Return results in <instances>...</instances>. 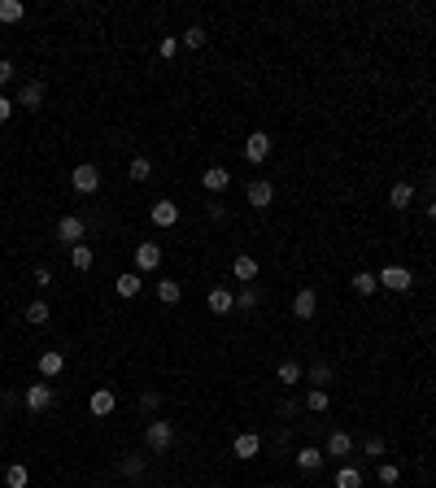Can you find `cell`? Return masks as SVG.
<instances>
[{"instance_id":"obj_25","label":"cell","mask_w":436,"mask_h":488,"mask_svg":"<svg viewBox=\"0 0 436 488\" xmlns=\"http://www.w3.org/2000/svg\"><path fill=\"white\" fill-rule=\"evenodd\" d=\"M92 262H96V257H92V249H88V244H74V249H70V266H74L79 275H83V270H92Z\"/></svg>"},{"instance_id":"obj_17","label":"cell","mask_w":436,"mask_h":488,"mask_svg":"<svg viewBox=\"0 0 436 488\" xmlns=\"http://www.w3.org/2000/svg\"><path fill=\"white\" fill-rule=\"evenodd\" d=\"M205 305H209L214 314H232V310H236V297H232L227 288H214V292L205 297Z\"/></svg>"},{"instance_id":"obj_15","label":"cell","mask_w":436,"mask_h":488,"mask_svg":"<svg viewBox=\"0 0 436 488\" xmlns=\"http://www.w3.org/2000/svg\"><path fill=\"white\" fill-rule=\"evenodd\" d=\"M232 275H236V279H240V284H253V279H257V257H249V253H240V257H236V262H232Z\"/></svg>"},{"instance_id":"obj_20","label":"cell","mask_w":436,"mask_h":488,"mask_svg":"<svg viewBox=\"0 0 436 488\" xmlns=\"http://www.w3.org/2000/svg\"><path fill=\"white\" fill-rule=\"evenodd\" d=\"M201 184H205V192H223V188L232 184V174L223 170V166H209V170L201 174Z\"/></svg>"},{"instance_id":"obj_8","label":"cell","mask_w":436,"mask_h":488,"mask_svg":"<svg viewBox=\"0 0 436 488\" xmlns=\"http://www.w3.org/2000/svg\"><path fill=\"white\" fill-rule=\"evenodd\" d=\"M232 453H236V458H240V462H253V458H257V453H262V441H257V436H253V432H240V436H236V441H232Z\"/></svg>"},{"instance_id":"obj_41","label":"cell","mask_w":436,"mask_h":488,"mask_svg":"<svg viewBox=\"0 0 436 488\" xmlns=\"http://www.w3.org/2000/svg\"><path fill=\"white\" fill-rule=\"evenodd\" d=\"M13 105H18V101H9V96H5V92H0V122H9V113H13Z\"/></svg>"},{"instance_id":"obj_28","label":"cell","mask_w":436,"mask_h":488,"mask_svg":"<svg viewBox=\"0 0 436 488\" xmlns=\"http://www.w3.org/2000/svg\"><path fill=\"white\" fill-rule=\"evenodd\" d=\"M376 288H380V279H376L371 270H358V275H353V292H358V297H371Z\"/></svg>"},{"instance_id":"obj_42","label":"cell","mask_w":436,"mask_h":488,"mask_svg":"<svg viewBox=\"0 0 436 488\" xmlns=\"http://www.w3.org/2000/svg\"><path fill=\"white\" fill-rule=\"evenodd\" d=\"M35 284H40V288H48V284H53V270L40 266V270H35Z\"/></svg>"},{"instance_id":"obj_30","label":"cell","mask_w":436,"mask_h":488,"mask_svg":"<svg viewBox=\"0 0 436 488\" xmlns=\"http://www.w3.org/2000/svg\"><path fill=\"white\" fill-rule=\"evenodd\" d=\"M305 405H310L314 414H323L332 405V397H328V388H310V397H305Z\"/></svg>"},{"instance_id":"obj_34","label":"cell","mask_w":436,"mask_h":488,"mask_svg":"<svg viewBox=\"0 0 436 488\" xmlns=\"http://www.w3.org/2000/svg\"><path fill=\"white\" fill-rule=\"evenodd\" d=\"M205 40H209V35H205V26H188V31H184V48H201Z\"/></svg>"},{"instance_id":"obj_21","label":"cell","mask_w":436,"mask_h":488,"mask_svg":"<svg viewBox=\"0 0 436 488\" xmlns=\"http://www.w3.org/2000/svg\"><path fill=\"white\" fill-rule=\"evenodd\" d=\"M22 18H26V5H22V0H0V22H5V26L22 22Z\"/></svg>"},{"instance_id":"obj_37","label":"cell","mask_w":436,"mask_h":488,"mask_svg":"<svg viewBox=\"0 0 436 488\" xmlns=\"http://www.w3.org/2000/svg\"><path fill=\"white\" fill-rule=\"evenodd\" d=\"M157 53H161V57H175V53H179V40H175V35H161Z\"/></svg>"},{"instance_id":"obj_18","label":"cell","mask_w":436,"mask_h":488,"mask_svg":"<svg viewBox=\"0 0 436 488\" xmlns=\"http://www.w3.org/2000/svg\"><path fill=\"white\" fill-rule=\"evenodd\" d=\"M18 105H22V109H40V105H44V83H40V79H35V83H22Z\"/></svg>"},{"instance_id":"obj_6","label":"cell","mask_w":436,"mask_h":488,"mask_svg":"<svg viewBox=\"0 0 436 488\" xmlns=\"http://www.w3.org/2000/svg\"><path fill=\"white\" fill-rule=\"evenodd\" d=\"M293 314H297L301 323H310V318L318 314V292H314V288H301L297 297H293Z\"/></svg>"},{"instance_id":"obj_36","label":"cell","mask_w":436,"mask_h":488,"mask_svg":"<svg viewBox=\"0 0 436 488\" xmlns=\"http://www.w3.org/2000/svg\"><path fill=\"white\" fill-rule=\"evenodd\" d=\"M380 480H384V484H397V480H401V466H397V462H380Z\"/></svg>"},{"instance_id":"obj_4","label":"cell","mask_w":436,"mask_h":488,"mask_svg":"<svg viewBox=\"0 0 436 488\" xmlns=\"http://www.w3.org/2000/svg\"><path fill=\"white\" fill-rule=\"evenodd\" d=\"M376 279H380V288H389V292H406V288L414 284V275H410L406 266H384Z\"/></svg>"},{"instance_id":"obj_38","label":"cell","mask_w":436,"mask_h":488,"mask_svg":"<svg viewBox=\"0 0 436 488\" xmlns=\"http://www.w3.org/2000/svg\"><path fill=\"white\" fill-rule=\"evenodd\" d=\"M362 449H366V458H384V436H371Z\"/></svg>"},{"instance_id":"obj_3","label":"cell","mask_w":436,"mask_h":488,"mask_svg":"<svg viewBox=\"0 0 436 488\" xmlns=\"http://www.w3.org/2000/svg\"><path fill=\"white\" fill-rule=\"evenodd\" d=\"M83 231H88V222L79 218V214L57 218V240H61V244H70V249H74V244H83Z\"/></svg>"},{"instance_id":"obj_10","label":"cell","mask_w":436,"mask_h":488,"mask_svg":"<svg viewBox=\"0 0 436 488\" xmlns=\"http://www.w3.org/2000/svg\"><path fill=\"white\" fill-rule=\"evenodd\" d=\"M48 405H53V388H48V384H31L26 388V410L31 414H44Z\"/></svg>"},{"instance_id":"obj_22","label":"cell","mask_w":436,"mask_h":488,"mask_svg":"<svg viewBox=\"0 0 436 488\" xmlns=\"http://www.w3.org/2000/svg\"><path fill=\"white\" fill-rule=\"evenodd\" d=\"M323 458H328V453H323V449H314V445L297 449V466H301V471H318V466H323Z\"/></svg>"},{"instance_id":"obj_40","label":"cell","mask_w":436,"mask_h":488,"mask_svg":"<svg viewBox=\"0 0 436 488\" xmlns=\"http://www.w3.org/2000/svg\"><path fill=\"white\" fill-rule=\"evenodd\" d=\"M9 79H13V61H9V57H0V88H5Z\"/></svg>"},{"instance_id":"obj_5","label":"cell","mask_w":436,"mask_h":488,"mask_svg":"<svg viewBox=\"0 0 436 488\" xmlns=\"http://www.w3.org/2000/svg\"><path fill=\"white\" fill-rule=\"evenodd\" d=\"M266 157H271V136L266 131H253L245 140V161H249V166H262Z\"/></svg>"},{"instance_id":"obj_19","label":"cell","mask_w":436,"mask_h":488,"mask_svg":"<svg viewBox=\"0 0 436 488\" xmlns=\"http://www.w3.org/2000/svg\"><path fill=\"white\" fill-rule=\"evenodd\" d=\"M410 201H414V184H393L389 188V205L393 209H410Z\"/></svg>"},{"instance_id":"obj_26","label":"cell","mask_w":436,"mask_h":488,"mask_svg":"<svg viewBox=\"0 0 436 488\" xmlns=\"http://www.w3.org/2000/svg\"><path fill=\"white\" fill-rule=\"evenodd\" d=\"M118 471H122L127 480H140L144 475V453H127V458L118 462Z\"/></svg>"},{"instance_id":"obj_35","label":"cell","mask_w":436,"mask_h":488,"mask_svg":"<svg viewBox=\"0 0 436 488\" xmlns=\"http://www.w3.org/2000/svg\"><path fill=\"white\" fill-rule=\"evenodd\" d=\"M310 380H314V388L332 384V366H328V362H314V366H310Z\"/></svg>"},{"instance_id":"obj_14","label":"cell","mask_w":436,"mask_h":488,"mask_svg":"<svg viewBox=\"0 0 436 488\" xmlns=\"http://www.w3.org/2000/svg\"><path fill=\"white\" fill-rule=\"evenodd\" d=\"M149 218H153L157 227H175V222H179V205H175V201H157V205L149 209Z\"/></svg>"},{"instance_id":"obj_29","label":"cell","mask_w":436,"mask_h":488,"mask_svg":"<svg viewBox=\"0 0 436 488\" xmlns=\"http://www.w3.org/2000/svg\"><path fill=\"white\" fill-rule=\"evenodd\" d=\"M336 488H362V471L358 466H341L336 471Z\"/></svg>"},{"instance_id":"obj_39","label":"cell","mask_w":436,"mask_h":488,"mask_svg":"<svg viewBox=\"0 0 436 488\" xmlns=\"http://www.w3.org/2000/svg\"><path fill=\"white\" fill-rule=\"evenodd\" d=\"M157 405H161V397H157V393H144V397H140V410H144V414H153Z\"/></svg>"},{"instance_id":"obj_27","label":"cell","mask_w":436,"mask_h":488,"mask_svg":"<svg viewBox=\"0 0 436 488\" xmlns=\"http://www.w3.org/2000/svg\"><path fill=\"white\" fill-rule=\"evenodd\" d=\"M48 314H53V310H48V301H31L26 310H22V318H26V323H35V327H44Z\"/></svg>"},{"instance_id":"obj_24","label":"cell","mask_w":436,"mask_h":488,"mask_svg":"<svg viewBox=\"0 0 436 488\" xmlns=\"http://www.w3.org/2000/svg\"><path fill=\"white\" fill-rule=\"evenodd\" d=\"M184 297V288H179V279H161L157 284V301L161 305H175V301H179Z\"/></svg>"},{"instance_id":"obj_9","label":"cell","mask_w":436,"mask_h":488,"mask_svg":"<svg viewBox=\"0 0 436 488\" xmlns=\"http://www.w3.org/2000/svg\"><path fill=\"white\" fill-rule=\"evenodd\" d=\"M157 266H161V244L153 240L136 244V270H157Z\"/></svg>"},{"instance_id":"obj_11","label":"cell","mask_w":436,"mask_h":488,"mask_svg":"<svg viewBox=\"0 0 436 488\" xmlns=\"http://www.w3.org/2000/svg\"><path fill=\"white\" fill-rule=\"evenodd\" d=\"M245 197H249V205H253V209H266L271 201H275V188H271L266 179H253V184L245 188Z\"/></svg>"},{"instance_id":"obj_13","label":"cell","mask_w":436,"mask_h":488,"mask_svg":"<svg viewBox=\"0 0 436 488\" xmlns=\"http://www.w3.org/2000/svg\"><path fill=\"white\" fill-rule=\"evenodd\" d=\"M140 288H144L140 270H122L118 279H114V292H118V297H127V301H131V297H140Z\"/></svg>"},{"instance_id":"obj_16","label":"cell","mask_w":436,"mask_h":488,"mask_svg":"<svg viewBox=\"0 0 436 488\" xmlns=\"http://www.w3.org/2000/svg\"><path fill=\"white\" fill-rule=\"evenodd\" d=\"M353 453V436L349 432H332L328 436V458H349Z\"/></svg>"},{"instance_id":"obj_23","label":"cell","mask_w":436,"mask_h":488,"mask_svg":"<svg viewBox=\"0 0 436 488\" xmlns=\"http://www.w3.org/2000/svg\"><path fill=\"white\" fill-rule=\"evenodd\" d=\"M5 484H9V488H26V484H31V471H26L22 462H9V466H5Z\"/></svg>"},{"instance_id":"obj_31","label":"cell","mask_w":436,"mask_h":488,"mask_svg":"<svg viewBox=\"0 0 436 488\" xmlns=\"http://www.w3.org/2000/svg\"><path fill=\"white\" fill-rule=\"evenodd\" d=\"M127 174H131L136 184H144V179L153 174V161H149V157H136V161H131V170H127Z\"/></svg>"},{"instance_id":"obj_7","label":"cell","mask_w":436,"mask_h":488,"mask_svg":"<svg viewBox=\"0 0 436 488\" xmlns=\"http://www.w3.org/2000/svg\"><path fill=\"white\" fill-rule=\"evenodd\" d=\"M35 366H40V375H44V380H57L61 371H66V353H57V349H44V353L35 357Z\"/></svg>"},{"instance_id":"obj_1","label":"cell","mask_w":436,"mask_h":488,"mask_svg":"<svg viewBox=\"0 0 436 488\" xmlns=\"http://www.w3.org/2000/svg\"><path fill=\"white\" fill-rule=\"evenodd\" d=\"M175 445V428L166 418H149V428H144V449L149 453H170Z\"/></svg>"},{"instance_id":"obj_2","label":"cell","mask_w":436,"mask_h":488,"mask_svg":"<svg viewBox=\"0 0 436 488\" xmlns=\"http://www.w3.org/2000/svg\"><path fill=\"white\" fill-rule=\"evenodd\" d=\"M70 188L79 192V197H92V192L101 188V170H96L92 161H79V166L70 170Z\"/></svg>"},{"instance_id":"obj_43","label":"cell","mask_w":436,"mask_h":488,"mask_svg":"<svg viewBox=\"0 0 436 488\" xmlns=\"http://www.w3.org/2000/svg\"><path fill=\"white\" fill-rule=\"evenodd\" d=\"M428 218H432V222H436V197H432V205H428Z\"/></svg>"},{"instance_id":"obj_12","label":"cell","mask_w":436,"mask_h":488,"mask_svg":"<svg viewBox=\"0 0 436 488\" xmlns=\"http://www.w3.org/2000/svg\"><path fill=\"white\" fill-rule=\"evenodd\" d=\"M88 410L96 418H105V414H114V388H96V393L88 397Z\"/></svg>"},{"instance_id":"obj_33","label":"cell","mask_w":436,"mask_h":488,"mask_svg":"<svg viewBox=\"0 0 436 488\" xmlns=\"http://www.w3.org/2000/svg\"><path fill=\"white\" fill-rule=\"evenodd\" d=\"M275 375H280V384H297V380H301V366H297V362H280Z\"/></svg>"},{"instance_id":"obj_32","label":"cell","mask_w":436,"mask_h":488,"mask_svg":"<svg viewBox=\"0 0 436 488\" xmlns=\"http://www.w3.org/2000/svg\"><path fill=\"white\" fill-rule=\"evenodd\" d=\"M253 305H257V288L245 284V288H240V297H236V310H253Z\"/></svg>"}]
</instances>
